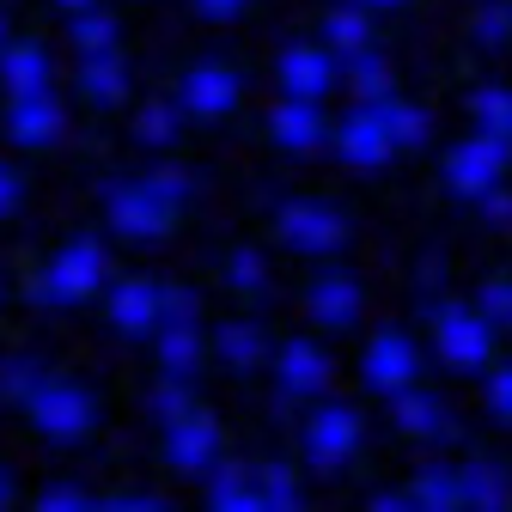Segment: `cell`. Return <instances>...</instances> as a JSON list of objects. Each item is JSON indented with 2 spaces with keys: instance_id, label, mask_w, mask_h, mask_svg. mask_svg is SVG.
Returning <instances> with one entry per match:
<instances>
[{
  "instance_id": "1",
  "label": "cell",
  "mask_w": 512,
  "mask_h": 512,
  "mask_svg": "<svg viewBox=\"0 0 512 512\" xmlns=\"http://www.w3.org/2000/svg\"><path fill=\"white\" fill-rule=\"evenodd\" d=\"M104 275H110L104 244H98V238H74V244H61L49 263L37 269L31 305H80V299H92V293L104 287Z\"/></svg>"
},
{
  "instance_id": "2",
  "label": "cell",
  "mask_w": 512,
  "mask_h": 512,
  "mask_svg": "<svg viewBox=\"0 0 512 512\" xmlns=\"http://www.w3.org/2000/svg\"><path fill=\"white\" fill-rule=\"evenodd\" d=\"M360 439H366V421L354 403H317L299 427V452L311 470H342L360 452Z\"/></svg>"
},
{
  "instance_id": "3",
  "label": "cell",
  "mask_w": 512,
  "mask_h": 512,
  "mask_svg": "<svg viewBox=\"0 0 512 512\" xmlns=\"http://www.w3.org/2000/svg\"><path fill=\"white\" fill-rule=\"evenodd\" d=\"M25 415H31V427H37L43 439H55V445H80V439L92 433V421H98V403H92L86 384H74V378H49L43 391L25 403Z\"/></svg>"
},
{
  "instance_id": "4",
  "label": "cell",
  "mask_w": 512,
  "mask_h": 512,
  "mask_svg": "<svg viewBox=\"0 0 512 512\" xmlns=\"http://www.w3.org/2000/svg\"><path fill=\"white\" fill-rule=\"evenodd\" d=\"M506 165H512V141L470 135V141H458L452 153H445V189L464 196V202H482V196H494V189L506 183Z\"/></svg>"
},
{
  "instance_id": "5",
  "label": "cell",
  "mask_w": 512,
  "mask_h": 512,
  "mask_svg": "<svg viewBox=\"0 0 512 512\" xmlns=\"http://www.w3.org/2000/svg\"><path fill=\"white\" fill-rule=\"evenodd\" d=\"M104 214H110V232H122L128 244H153L171 232V208L153 196V183L147 177H116L104 183Z\"/></svg>"
},
{
  "instance_id": "6",
  "label": "cell",
  "mask_w": 512,
  "mask_h": 512,
  "mask_svg": "<svg viewBox=\"0 0 512 512\" xmlns=\"http://www.w3.org/2000/svg\"><path fill=\"white\" fill-rule=\"evenodd\" d=\"M433 348H439L445 366H458V372H488V360H494V324L476 305H445L433 317Z\"/></svg>"
},
{
  "instance_id": "7",
  "label": "cell",
  "mask_w": 512,
  "mask_h": 512,
  "mask_svg": "<svg viewBox=\"0 0 512 512\" xmlns=\"http://www.w3.org/2000/svg\"><path fill=\"white\" fill-rule=\"evenodd\" d=\"M421 378V354H415V342H409V330H378L372 342H366V354H360V384L372 397H403L409 384Z\"/></svg>"
},
{
  "instance_id": "8",
  "label": "cell",
  "mask_w": 512,
  "mask_h": 512,
  "mask_svg": "<svg viewBox=\"0 0 512 512\" xmlns=\"http://www.w3.org/2000/svg\"><path fill=\"white\" fill-rule=\"evenodd\" d=\"M275 232H281V244L293 256H330V250L348 244V220L330 202H281Z\"/></svg>"
},
{
  "instance_id": "9",
  "label": "cell",
  "mask_w": 512,
  "mask_h": 512,
  "mask_svg": "<svg viewBox=\"0 0 512 512\" xmlns=\"http://www.w3.org/2000/svg\"><path fill=\"white\" fill-rule=\"evenodd\" d=\"M165 464L171 470H183V476H208L214 464H220V421H214V409H189V415H177V421H165Z\"/></svg>"
},
{
  "instance_id": "10",
  "label": "cell",
  "mask_w": 512,
  "mask_h": 512,
  "mask_svg": "<svg viewBox=\"0 0 512 512\" xmlns=\"http://www.w3.org/2000/svg\"><path fill=\"white\" fill-rule=\"evenodd\" d=\"M330 147H336V159H342L348 171H378L384 159L397 153V141H391V128H384V110H378V104H354V110L336 122Z\"/></svg>"
},
{
  "instance_id": "11",
  "label": "cell",
  "mask_w": 512,
  "mask_h": 512,
  "mask_svg": "<svg viewBox=\"0 0 512 512\" xmlns=\"http://www.w3.org/2000/svg\"><path fill=\"white\" fill-rule=\"evenodd\" d=\"M104 311H110V330H116V336L147 342V336H159V324H165V281H147V275L116 281Z\"/></svg>"
},
{
  "instance_id": "12",
  "label": "cell",
  "mask_w": 512,
  "mask_h": 512,
  "mask_svg": "<svg viewBox=\"0 0 512 512\" xmlns=\"http://www.w3.org/2000/svg\"><path fill=\"white\" fill-rule=\"evenodd\" d=\"M324 384H330V354L317 348L311 336H287L275 348V391H281V403L324 397Z\"/></svg>"
},
{
  "instance_id": "13",
  "label": "cell",
  "mask_w": 512,
  "mask_h": 512,
  "mask_svg": "<svg viewBox=\"0 0 512 512\" xmlns=\"http://www.w3.org/2000/svg\"><path fill=\"white\" fill-rule=\"evenodd\" d=\"M336 49L330 43H293L281 49L275 61V80H281V98H324L336 86Z\"/></svg>"
},
{
  "instance_id": "14",
  "label": "cell",
  "mask_w": 512,
  "mask_h": 512,
  "mask_svg": "<svg viewBox=\"0 0 512 512\" xmlns=\"http://www.w3.org/2000/svg\"><path fill=\"white\" fill-rule=\"evenodd\" d=\"M238 98H244V86H238V74H232V68H220V61H196V68L177 80V104H183L189 116H202V122L232 116V110H238Z\"/></svg>"
},
{
  "instance_id": "15",
  "label": "cell",
  "mask_w": 512,
  "mask_h": 512,
  "mask_svg": "<svg viewBox=\"0 0 512 512\" xmlns=\"http://www.w3.org/2000/svg\"><path fill=\"white\" fill-rule=\"evenodd\" d=\"M269 135H275L281 153H317V147L336 135V128L324 122L317 98H281V104L269 110Z\"/></svg>"
},
{
  "instance_id": "16",
  "label": "cell",
  "mask_w": 512,
  "mask_h": 512,
  "mask_svg": "<svg viewBox=\"0 0 512 512\" xmlns=\"http://www.w3.org/2000/svg\"><path fill=\"white\" fill-rule=\"evenodd\" d=\"M360 305H366V293H360V281L342 275V269H336V275H317L311 293H305V311H311L317 330H354Z\"/></svg>"
},
{
  "instance_id": "17",
  "label": "cell",
  "mask_w": 512,
  "mask_h": 512,
  "mask_svg": "<svg viewBox=\"0 0 512 512\" xmlns=\"http://www.w3.org/2000/svg\"><path fill=\"white\" fill-rule=\"evenodd\" d=\"M391 421L409 433V439H427V445H439V439H452V409H445V397H433L427 384H409L403 397H391Z\"/></svg>"
},
{
  "instance_id": "18",
  "label": "cell",
  "mask_w": 512,
  "mask_h": 512,
  "mask_svg": "<svg viewBox=\"0 0 512 512\" xmlns=\"http://www.w3.org/2000/svg\"><path fill=\"white\" fill-rule=\"evenodd\" d=\"M61 128H68V110H61L55 92H37V98H7V135L19 147H49Z\"/></svg>"
},
{
  "instance_id": "19",
  "label": "cell",
  "mask_w": 512,
  "mask_h": 512,
  "mask_svg": "<svg viewBox=\"0 0 512 512\" xmlns=\"http://www.w3.org/2000/svg\"><path fill=\"white\" fill-rule=\"evenodd\" d=\"M208 512H269V500L244 464H214L208 470Z\"/></svg>"
},
{
  "instance_id": "20",
  "label": "cell",
  "mask_w": 512,
  "mask_h": 512,
  "mask_svg": "<svg viewBox=\"0 0 512 512\" xmlns=\"http://www.w3.org/2000/svg\"><path fill=\"white\" fill-rule=\"evenodd\" d=\"M464 476V512H512V476L488 458H470L458 464Z\"/></svg>"
},
{
  "instance_id": "21",
  "label": "cell",
  "mask_w": 512,
  "mask_h": 512,
  "mask_svg": "<svg viewBox=\"0 0 512 512\" xmlns=\"http://www.w3.org/2000/svg\"><path fill=\"white\" fill-rule=\"evenodd\" d=\"M214 360L220 366H232V372H256L269 360V336L250 324V317H232V324H220L214 330Z\"/></svg>"
},
{
  "instance_id": "22",
  "label": "cell",
  "mask_w": 512,
  "mask_h": 512,
  "mask_svg": "<svg viewBox=\"0 0 512 512\" xmlns=\"http://www.w3.org/2000/svg\"><path fill=\"white\" fill-rule=\"evenodd\" d=\"M159 372L171 378H196L202 366V330H196V317H171V324H159Z\"/></svg>"
},
{
  "instance_id": "23",
  "label": "cell",
  "mask_w": 512,
  "mask_h": 512,
  "mask_svg": "<svg viewBox=\"0 0 512 512\" xmlns=\"http://www.w3.org/2000/svg\"><path fill=\"white\" fill-rule=\"evenodd\" d=\"M409 500L421 512H464V476L452 464H421L409 476Z\"/></svg>"
},
{
  "instance_id": "24",
  "label": "cell",
  "mask_w": 512,
  "mask_h": 512,
  "mask_svg": "<svg viewBox=\"0 0 512 512\" xmlns=\"http://www.w3.org/2000/svg\"><path fill=\"white\" fill-rule=\"evenodd\" d=\"M0 80H7V98L49 92V55L37 43H7V55H0Z\"/></svg>"
},
{
  "instance_id": "25",
  "label": "cell",
  "mask_w": 512,
  "mask_h": 512,
  "mask_svg": "<svg viewBox=\"0 0 512 512\" xmlns=\"http://www.w3.org/2000/svg\"><path fill=\"white\" fill-rule=\"evenodd\" d=\"M80 92L86 104L110 110L128 98V68H122V55H80Z\"/></svg>"
},
{
  "instance_id": "26",
  "label": "cell",
  "mask_w": 512,
  "mask_h": 512,
  "mask_svg": "<svg viewBox=\"0 0 512 512\" xmlns=\"http://www.w3.org/2000/svg\"><path fill=\"white\" fill-rule=\"evenodd\" d=\"M342 74H348L354 104H384V98H397V86H391V61H384L378 49L348 55V61H342Z\"/></svg>"
},
{
  "instance_id": "27",
  "label": "cell",
  "mask_w": 512,
  "mask_h": 512,
  "mask_svg": "<svg viewBox=\"0 0 512 512\" xmlns=\"http://www.w3.org/2000/svg\"><path fill=\"white\" fill-rule=\"evenodd\" d=\"M470 122H476V135L512 141V86H476L470 92Z\"/></svg>"
},
{
  "instance_id": "28",
  "label": "cell",
  "mask_w": 512,
  "mask_h": 512,
  "mask_svg": "<svg viewBox=\"0 0 512 512\" xmlns=\"http://www.w3.org/2000/svg\"><path fill=\"white\" fill-rule=\"evenodd\" d=\"M324 43L348 61V55H360V49H372V25H366V7L354 0V7H336L330 19H324Z\"/></svg>"
},
{
  "instance_id": "29",
  "label": "cell",
  "mask_w": 512,
  "mask_h": 512,
  "mask_svg": "<svg viewBox=\"0 0 512 512\" xmlns=\"http://www.w3.org/2000/svg\"><path fill=\"white\" fill-rule=\"evenodd\" d=\"M378 110H384V128H391V141H397V147H409V153H415V147H427L433 116H427L421 104H409V98H384Z\"/></svg>"
},
{
  "instance_id": "30",
  "label": "cell",
  "mask_w": 512,
  "mask_h": 512,
  "mask_svg": "<svg viewBox=\"0 0 512 512\" xmlns=\"http://www.w3.org/2000/svg\"><path fill=\"white\" fill-rule=\"evenodd\" d=\"M183 116H189V110H183L177 98H171V104H159V98L141 104V110H135V141H141V147H171L177 128H183Z\"/></svg>"
},
{
  "instance_id": "31",
  "label": "cell",
  "mask_w": 512,
  "mask_h": 512,
  "mask_svg": "<svg viewBox=\"0 0 512 512\" xmlns=\"http://www.w3.org/2000/svg\"><path fill=\"white\" fill-rule=\"evenodd\" d=\"M68 37H74V49H80V55H116V19H110V13H98V7L74 13Z\"/></svg>"
},
{
  "instance_id": "32",
  "label": "cell",
  "mask_w": 512,
  "mask_h": 512,
  "mask_svg": "<svg viewBox=\"0 0 512 512\" xmlns=\"http://www.w3.org/2000/svg\"><path fill=\"white\" fill-rule=\"evenodd\" d=\"M43 384H49V372H43L31 354H13L7 366H0V391H7V403H19V409L43 391Z\"/></svg>"
},
{
  "instance_id": "33",
  "label": "cell",
  "mask_w": 512,
  "mask_h": 512,
  "mask_svg": "<svg viewBox=\"0 0 512 512\" xmlns=\"http://www.w3.org/2000/svg\"><path fill=\"white\" fill-rule=\"evenodd\" d=\"M147 409H153V421H159V427H165V421H177V415H189V409H196V397H189V378L159 372V384L147 391Z\"/></svg>"
},
{
  "instance_id": "34",
  "label": "cell",
  "mask_w": 512,
  "mask_h": 512,
  "mask_svg": "<svg viewBox=\"0 0 512 512\" xmlns=\"http://www.w3.org/2000/svg\"><path fill=\"white\" fill-rule=\"evenodd\" d=\"M470 31H476L482 49H506L512 43V0H482L476 19H470Z\"/></svg>"
},
{
  "instance_id": "35",
  "label": "cell",
  "mask_w": 512,
  "mask_h": 512,
  "mask_svg": "<svg viewBox=\"0 0 512 512\" xmlns=\"http://www.w3.org/2000/svg\"><path fill=\"white\" fill-rule=\"evenodd\" d=\"M147 183H153V196H159L171 214H183V208H189V196H196V177H189L183 165H153V171H147Z\"/></svg>"
},
{
  "instance_id": "36",
  "label": "cell",
  "mask_w": 512,
  "mask_h": 512,
  "mask_svg": "<svg viewBox=\"0 0 512 512\" xmlns=\"http://www.w3.org/2000/svg\"><path fill=\"white\" fill-rule=\"evenodd\" d=\"M256 488H263L269 512H305V500H299V488H293V470H287V464H263V470H256Z\"/></svg>"
},
{
  "instance_id": "37",
  "label": "cell",
  "mask_w": 512,
  "mask_h": 512,
  "mask_svg": "<svg viewBox=\"0 0 512 512\" xmlns=\"http://www.w3.org/2000/svg\"><path fill=\"white\" fill-rule=\"evenodd\" d=\"M226 287H232V293H263V287H269V263H263L256 250H232V256H226Z\"/></svg>"
},
{
  "instance_id": "38",
  "label": "cell",
  "mask_w": 512,
  "mask_h": 512,
  "mask_svg": "<svg viewBox=\"0 0 512 512\" xmlns=\"http://www.w3.org/2000/svg\"><path fill=\"white\" fill-rule=\"evenodd\" d=\"M476 311L488 317L494 330H512V281H506V275L482 281V293H476Z\"/></svg>"
},
{
  "instance_id": "39",
  "label": "cell",
  "mask_w": 512,
  "mask_h": 512,
  "mask_svg": "<svg viewBox=\"0 0 512 512\" xmlns=\"http://www.w3.org/2000/svg\"><path fill=\"white\" fill-rule=\"evenodd\" d=\"M482 403H488L494 421H512V366H488V378H482Z\"/></svg>"
},
{
  "instance_id": "40",
  "label": "cell",
  "mask_w": 512,
  "mask_h": 512,
  "mask_svg": "<svg viewBox=\"0 0 512 512\" xmlns=\"http://www.w3.org/2000/svg\"><path fill=\"white\" fill-rule=\"evenodd\" d=\"M31 512H98V500H86L80 488H68V482H55V488H43L37 494V506Z\"/></svg>"
},
{
  "instance_id": "41",
  "label": "cell",
  "mask_w": 512,
  "mask_h": 512,
  "mask_svg": "<svg viewBox=\"0 0 512 512\" xmlns=\"http://www.w3.org/2000/svg\"><path fill=\"white\" fill-rule=\"evenodd\" d=\"M19 208H25V171H19V165H7V171H0V214L13 220Z\"/></svg>"
},
{
  "instance_id": "42",
  "label": "cell",
  "mask_w": 512,
  "mask_h": 512,
  "mask_svg": "<svg viewBox=\"0 0 512 512\" xmlns=\"http://www.w3.org/2000/svg\"><path fill=\"white\" fill-rule=\"evenodd\" d=\"M98 512H171L159 494H116V500H98Z\"/></svg>"
},
{
  "instance_id": "43",
  "label": "cell",
  "mask_w": 512,
  "mask_h": 512,
  "mask_svg": "<svg viewBox=\"0 0 512 512\" xmlns=\"http://www.w3.org/2000/svg\"><path fill=\"white\" fill-rule=\"evenodd\" d=\"M196 311H202V299H196V293L177 287V281H165V324H171V317H196Z\"/></svg>"
},
{
  "instance_id": "44",
  "label": "cell",
  "mask_w": 512,
  "mask_h": 512,
  "mask_svg": "<svg viewBox=\"0 0 512 512\" xmlns=\"http://www.w3.org/2000/svg\"><path fill=\"white\" fill-rule=\"evenodd\" d=\"M189 7H196L208 25H226V19H238V13L250 7V0H189Z\"/></svg>"
},
{
  "instance_id": "45",
  "label": "cell",
  "mask_w": 512,
  "mask_h": 512,
  "mask_svg": "<svg viewBox=\"0 0 512 512\" xmlns=\"http://www.w3.org/2000/svg\"><path fill=\"white\" fill-rule=\"evenodd\" d=\"M476 208H482V214H488V220H494V226H512V189H506V183H500V189H494V196H482V202H476Z\"/></svg>"
},
{
  "instance_id": "46",
  "label": "cell",
  "mask_w": 512,
  "mask_h": 512,
  "mask_svg": "<svg viewBox=\"0 0 512 512\" xmlns=\"http://www.w3.org/2000/svg\"><path fill=\"white\" fill-rule=\"evenodd\" d=\"M366 512H421V506H415L409 494H378V500H372Z\"/></svg>"
},
{
  "instance_id": "47",
  "label": "cell",
  "mask_w": 512,
  "mask_h": 512,
  "mask_svg": "<svg viewBox=\"0 0 512 512\" xmlns=\"http://www.w3.org/2000/svg\"><path fill=\"white\" fill-rule=\"evenodd\" d=\"M55 7H61V13H68V19H74V13H86V7H98V0H55Z\"/></svg>"
},
{
  "instance_id": "48",
  "label": "cell",
  "mask_w": 512,
  "mask_h": 512,
  "mask_svg": "<svg viewBox=\"0 0 512 512\" xmlns=\"http://www.w3.org/2000/svg\"><path fill=\"white\" fill-rule=\"evenodd\" d=\"M360 7H403V0H360Z\"/></svg>"
}]
</instances>
